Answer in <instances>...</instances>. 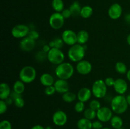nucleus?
I'll list each match as a JSON object with an SVG mask.
<instances>
[{"label":"nucleus","mask_w":130,"mask_h":129,"mask_svg":"<svg viewBox=\"0 0 130 129\" xmlns=\"http://www.w3.org/2000/svg\"><path fill=\"white\" fill-rule=\"evenodd\" d=\"M126 97L123 95H117L114 96L110 102V107L114 113L118 115L123 114L127 111L128 108Z\"/></svg>","instance_id":"1"},{"label":"nucleus","mask_w":130,"mask_h":129,"mask_svg":"<svg viewBox=\"0 0 130 129\" xmlns=\"http://www.w3.org/2000/svg\"><path fill=\"white\" fill-rule=\"evenodd\" d=\"M86 48L87 46H86L85 44L81 45L78 43L71 46L67 53L69 59L74 63H78L83 60L85 56Z\"/></svg>","instance_id":"2"},{"label":"nucleus","mask_w":130,"mask_h":129,"mask_svg":"<svg viewBox=\"0 0 130 129\" xmlns=\"http://www.w3.org/2000/svg\"><path fill=\"white\" fill-rule=\"evenodd\" d=\"M74 73V69L71 63L69 62H63L57 66L55 70L56 76L59 79L68 80L72 77Z\"/></svg>","instance_id":"3"},{"label":"nucleus","mask_w":130,"mask_h":129,"mask_svg":"<svg viewBox=\"0 0 130 129\" xmlns=\"http://www.w3.org/2000/svg\"><path fill=\"white\" fill-rule=\"evenodd\" d=\"M37 72L32 66H25L19 73V79L25 83H30L34 82L36 78Z\"/></svg>","instance_id":"4"},{"label":"nucleus","mask_w":130,"mask_h":129,"mask_svg":"<svg viewBox=\"0 0 130 129\" xmlns=\"http://www.w3.org/2000/svg\"><path fill=\"white\" fill-rule=\"evenodd\" d=\"M92 94L97 99H102L105 97L107 92V86L104 80L102 79L95 81L91 87Z\"/></svg>","instance_id":"5"},{"label":"nucleus","mask_w":130,"mask_h":129,"mask_svg":"<svg viewBox=\"0 0 130 129\" xmlns=\"http://www.w3.org/2000/svg\"><path fill=\"white\" fill-rule=\"evenodd\" d=\"M47 59L50 63L57 66L63 63L65 59V54L61 49L52 48L47 53Z\"/></svg>","instance_id":"6"},{"label":"nucleus","mask_w":130,"mask_h":129,"mask_svg":"<svg viewBox=\"0 0 130 129\" xmlns=\"http://www.w3.org/2000/svg\"><path fill=\"white\" fill-rule=\"evenodd\" d=\"M65 22V18L61 13L55 12L51 15L49 18V24L51 27L54 30H59L62 27Z\"/></svg>","instance_id":"7"},{"label":"nucleus","mask_w":130,"mask_h":129,"mask_svg":"<svg viewBox=\"0 0 130 129\" xmlns=\"http://www.w3.org/2000/svg\"><path fill=\"white\" fill-rule=\"evenodd\" d=\"M30 29L24 24H18L11 29V35L17 39H23L28 35Z\"/></svg>","instance_id":"8"},{"label":"nucleus","mask_w":130,"mask_h":129,"mask_svg":"<svg viewBox=\"0 0 130 129\" xmlns=\"http://www.w3.org/2000/svg\"><path fill=\"white\" fill-rule=\"evenodd\" d=\"M113 116V111L111 108L103 106L96 111V117L102 122H107L110 121Z\"/></svg>","instance_id":"9"},{"label":"nucleus","mask_w":130,"mask_h":129,"mask_svg":"<svg viewBox=\"0 0 130 129\" xmlns=\"http://www.w3.org/2000/svg\"><path fill=\"white\" fill-rule=\"evenodd\" d=\"M62 39L64 44L70 46H72L77 43V34L70 29H67L63 32L62 34Z\"/></svg>","instance_id":"10"},{"label":"nucleus","mask_w":130,"mask_h":129,"mask_svg":"<svg viewBox=\"0 0 130 129\" xmlns=\"http://www.w3.org/2000/svg\"><path fill=\"white\" fill-rule=\"evenodd\" d=\"M53 123L58 126H63L67 121V115L62 110H57L52 116Z\"/></svg>","instance_id":"11"},{"label":"nucleus","mask_w":130,"mask_h":129,"mask_svg":"<svg viewBox=\"0 0 130 129\" xmlns=\"http://www.w3.org/2000/svg\"><path fill=\"white\" fill-rule=\"evenodd\" d=\"M92 64L90 61L85 59L80 61L76 64V70L82 75H86L92 70Z\"/></svg>","instance_id":"12"},{"label":"nucleus","mask_w":130,"mask_h":129,"mask_svg":"<svg viewBox=\"0 0 130 129\" xmlns=\"http://www.w3.org/2000/svg\"><path fill=\"white\" fill-rule=\"evenodd\" d=\"M113 87H114V91L118 94L123 95L126 92L128 85L125 80L121 78H119L115 80V83H114Z\"/></svg>","instance_id":"13"},{"label":"nucleus","mask_w":130,"mask_h":129,"mask_svg":"<svg viewBox=\"0 0 130 129\" xmlns=\"http://www.w3.org/2000/svg\"><path fill=\"white\" fill-rule=\"evenodd\" d=\"M123 13L122 6L119 3H114L110 6L108 10V15L112 20L119 18Z\"/></svg>","instance_id":"14"},{"label":"nucleus","mask_w":130,"mask_h":129,"mask_svg":"<svg viewBox=\"0 0 130 129\" xmlns=\"http://www.w3.org/2000/svg\"><path fill=\"white\" fill-rule=\"evenodd\" d=\"M36 47V40L30 39L29 37L23 38L20 42V48L22 51L29 52L32 51Z\"/></svg>","instance_id":"15"},{"label":"nucleus","mask_w":130,"mask_h":129,"mask_svg":"<svg viewBox=\"0 0 130 129\" xmlns=\"http://www.w3.org/2000/svg\"><path fill=\"white\" fill-rule=\"evenodd\" d=\"M53 85L55 88L56 92L59 94H63L69 91V84L66 80L58 78L55 82Z\"/></svg>","instance_id":"16"},{"label":"nucleus","mask_w":130,"mask_h":129,"mask_svg":"<svg viewBox=\"0 0 130 129\" xmlns=\"http://www.w3.org/2000/svg\"><path fill=\"white\" fill-rule=\"evenodd\" d=\"M92 92L91 90L88 87H83L77 94V99L81 102H86L91 99Z\"/></svg>","instance_id":"17"},{"label":"nucleus","mask_w":130,"mask_h":129,"mask_svg":"<svg viewBox=\"0 0 130 129\" xmlns=\"http://www.w3.org/2000/svg\"><path fill=\"white\" fill-rule=\"evenodd\" d=\"M40 82L44 87H48V86L53 85L55 83V80L53 76L48 73H44L41 75Z\"/></svg>","instance_id":"18"},{"label":"nucleus","mask_w":130,"mask_h":129,"mask_svg":"<svg viewBox=\"0 0 130 129\" xmlns=\"http://www.w3.org/2000/svg\"><path fill=\"white\" fill-rule=\"evenodd\" d=\"M11 96V89L8 83H1L0 84V99L6 100Z\"/></svg>","instance_id":"19"},{"label":"nucleus","mask_w":130,"mask_h":129,"mask_svg":"<svg viewBox=\"0 0 130 129\" xmlns=\"http://www.w3.org/2000/svg\"><path fill=\"white\" fill-rule=\"evenodd\" d=\"M10 97L13 100V104L16 107L19 108H22L25 105V101L21 96V94H19L15 92H13L11 94Z\"/></svg>","instance_id":"20"},{"label":"nucleus","mask_w":130,"mask_h":129,"mask_svg":"<svg viewBox=\"0 0 130 129\" xmlns=\"http://www.w3.org/2000/svg\"><path fill=\"white\" fill-rule=\"evenodd\" d=\"M77 43L81 45H85L89 40V34L85 30H81L77 34Z\"/></svg>","instance_id":"21"},{"label":"nucleus","mask_w":130,"mask_h":129,"mask_svg":"<svg viewBox=\"0 0 130 129\" xmlns=\"http://www.w3.org/2000/svg\"><path fill=\"white\" fill-rule=\"evenodd\" d=\"M77 126L78 129H91L92 128V122L91 120H88L86 118H82L79 119L77 123Z\"/></svg>","instance_id":"22"},{"label":"nucleus","mask_w":130,"mask_h":129,"mask_svg":"<svg viewBox=\"0 0 130 129\" xmlns=\"http://www.w3.org/2000/svg\"><path fill=\"white\" fill-rule=\"evenodd\" d=\"M81 8L80 3L78 1H76L71 4V6H69V10H71L72 16H78L81 13Z\"/></svg>","instance_id":"23"},{"label":"nucleus","mask_w":130,"mask_h":129,"mask_svg":"<svg viewBox=\"0 0 130 129\" xmlns=\"http://www.w3.org/2000/svg\"><path fill=\"white\" fill-rule=\"evenodd\" d=\"M25 89V83L21 81L20 80H17L16 82L14 83L13 85V92L19 94H22L23 92H24Z\"/></svg>","instance_id":"24"},{"label":"nucleus","mask_w":130,"mask_h":129,"mask_svg":"<svg viewBox=\"0 0 130 129\" xmlns=\"http://www.w3.org/2000/svg\"><path fill=\"white\" fill-rule=\"evenodd\" d=\"M110 125L114 128L118 129L121 128L123 125V121L120 116L116 115L113 116L110 120Z\"/></svg>","instance_id":"25"},{"label":"nucleus","mask_w":130,"mask_h":129,"mask_svg":"<svg viewBox=\"0 0 130 129\" xmlns=\"http://www.w3.org/2000/svg\"><path fill=\"white\" fill-rule=\"evenodd\" d=\"M62 98L64 102H67V103H71V102H74L77 97L76 94L72 92L68 91V92L62 94Z\"/></svg>","instance_id":"26"},{"label":"nucleus","mask_w":130,"mask_h":129,"mask_svg":"<svg viewBox=\"0 0 130 129\" xmlns=\"http://www.w3.org/2000/svg\"><path fill=\"white\" fill-rule=\"evenodd\" d=\"M52 6L55 12L60 13L64 10V3L62 0H53Z\"/></svg>","instance_id":"27"},{"label":"nucleus","mask_w":130,"mask_h":129,"mask_svg":"<svg viewBox=\"0 0 130 129\" xmlns=\"http://www.w3.org/2000/svg\"><path fill=\"white\" fill-rule=\"evenodd\" d=\"M93 8L90 6H85L82 7L80 16L83 18H88L92 15Z\"/></svg>","instance_id":"28"},{"label":"nucleus","mask_w":130,"mask_h":129,"mask_svg":"<svg viewBox=\"0 0 130 129\" xmlns=\"http://www.w3.org/2000/svg\"><path fill=\"white\" fill-rule=\"evenodd\" d=\"M50 46L51 47V48H57V49H61V48L63 46V40H62V37H57L56 39H55L54 40H51L49 43H48Z\"/></svg>","instance_id":"29"},{"label":"nucleus","mask_w":130,"mask_h":129,"mask_svg":"<svg viewBox=\"0 0 130 129\" xmlns=\"http://www.w3.org/2000/svg\"><path fill=\"white\" fill-rule=\"evenodd\" d=\"M115 69L118 73L120 74H125L128 72V68L126 64L123 62H117L115 65Z\"/></svg>","instance_id":"30"},{"label":"nucleus","mask_w":130,"mask_h":129,"mask_svg":"<svg viewBox=\"0 0 130 129\" xmlns=\"http://www.w3.org/2000/svg\"><path fill=\"white\" fill-rule=\"evenodd\" d=\"M84 117L90 120H94L96 117V111L91 108H87L84 111Z\"/></svg>","instance_id":"31"},{"label":"nucleus","mask_w":130,"mask_h":129,"mask_svg":"<svg viewBox=\"0 0 130 129\" xmlns=\"http://www.w3.org/2000/svg\"><path fill=\"white\" fill-rule=\"evenodd\" d=\"M101 107V103L99 100L96 99L91 100L90 102V104H89V108L95 111H97Z\"/></svg>","instance_id":"32"},{"label":"nucleus","mask_w":130,"mask_h":129,"mask_svg":"<svg viewBox=\"0 0 130 129\" xmlns=\"http://www.w3.org/2000/svg\"><path fill=\"white\" fill-rule=\"evenodd\" d=\"M35 58L38 61H43L46 59H47V53L43 51V50L41 51H38L36 54Z\"/></svg>","instance_id":"33"},{"label":"nucleus","mask_w":130,"mask_h":129,"mask_svg":"<svg viewBox=\"0 0 130 129\" xmlns=\"http://www.w3.org/2000/svg\"><path fill=\"white\" fill-rule=\"evenodd\" d=\"M74 110L77 113H82L85 110V102L79 101L76 103L74 106Z\"/></svg>","instance_id":"34"},{"label":"nucleus","mask_w":130,"mask_h":129,"mask_svg":"<svg viewBox=\"0 0 130 129\" xmlns=\"http://www.w3.org/2000/svg\"><path fill=\"white\" fill-rule=\"evenodd\" d=\"M0 129H12L11 123L7 120H2L0 122Z\"/></svg>","instance_id":"35"},{"label":"nucleus","mask_w":130,"mask_h":129,"mask_svg":"<svg viewBox=\"0 0 130 129\" xmlns=\"http://www.w3.org/2000/svg\"><path fill=\"white\" fill-rule=\"evenodd\" d=\"M27 37H30V39H33L34 40H36L39 39V34L38 31L35 30H30L29 34H28Z\"/></svg>","instance_id":"36"},{"label":"nucleus","mask_w":130,"mask_h":129,"mask_svg":"<svg viewBox=\"0 0 130 129\" xmlns=\"http://www.w3.org/2000/svg\"><path fill=\"white\" fill-rule=\"evenodd\" d=\"M56 92L55 88L54 85L48 86V87H46L44 89V93L47 96H52Z\"/></svg>","instance_id":"37"},{"label":"nucleus","mask_w":130,"mask_h":129,"mask_svg":"<svg viewBox=\"0 0 130 129\" xmlns=\"http://www.w3.org/2000/svg\"><path fill=\"white\" fill-rule=\"evenodd\" d=\"M8 106L7 103L6 102V101L5 100H1L0 101V114L3 115L6 112L8 109Z\"/></svg>","instance_id":"38"},{"label":"nucleus","mask_w":130,"mask_h":129,"mask_svg":"<svg viewBox=\"0 0 130 129\" xmlns=\"http://www.w3.org/2000/svg\"><path fill=\"white\" fill-rule=\"evenodd\" d=\"M92 128L93 129H102L103 128L102 122L100 120H96L92 122Z\"/></svg>","instance_id":"39"},{"label":"nucleus","mask_w":130,"mask_h":129,"mask_svg":"<svg viewBox=\"0 0 130 129\" xmlns=\"http://www.w3.org/2000/svg\"><path fill=\"white\" fill-rule=\"evenodd\" d=\"M104 82L107 87H113L115 83V80L112 77H107L104 80Z\"/></svg>","instance_id":"40"},{"label":"nucleus","mask_w":130,"mask_h":129,"mask_svg":"<svg viewBox=\"0 0 130 129\" xmlns=\"http://www.w3.org/2000/svg\"><path fill=\"white\" fill-rule=\"evenodd\" d=\"M61 14L62 15V16H63L65 19L69 18L71 16H72V13H71V10H69V8L67 9H64L63 11L61 12Z\"/></svg>","instance_id":"41"},{"label":"nucleus","mask_w":130,"mask_h":129,"mask_svg":"<svg viewBox=\"0 0 130 129\" xmlns=\"http://www.w3.org/2000/svg\"><path fill=\"white\" fill-rule=\"evenodd\" d=\"M51 49H52V48H51V47L50 46L49 44H45V45L43 46V49H43V51L44 52H45V53H48V52H49L50 51Z\"/></svg>","instance_id":"42"},{"label":"nucleus","mask_w":130,"mask_h":129,"mask_svg":"<svg viewBox=\"0 0 130 129\" xmlns=\"http://www.w3.org/2000/svg\"><path fill=\"white\" fill-rule=\"evenodd\" d=\"M31 129H45V128H44V127H43L42 125H36L33 126L31 128Z\"/></svg>","instance_id":"43"},{"label":"nucleus","mask_w":130,"mask_h":129,"mask_svg":"<svg viewBox=\"0 0 130 129\" xmlns=\"http://www.w3.org/2000/svg\"><path fill=\"white\" fill-rule=\"evenodd\" d=\"M124 19H125L126 22L128 23V24H129V25H130V13L127 14V15L125 16V18H124Z\"/></svg>","instance_id":"44"},{"label":"nucleus","mask_w":130,"mask_h":129,"mask_svg":"<svg viewBox=\"0 0 130 129\" xmlns=\"http://www.w3.org/2000/svg\"><path fill=\"white\" fill-rule=\"evenodd\" d=\"M126 78L128 79V80L130 82V69L128 70V72L126 73Z\"/></svg>","instance_id":"45"},{"label":"nucleus","mask_w":130,"mask_h":129,"mask_svg":"<svg viewBox=\"0 0 130 129\" xmlns=\"http://www.w3.org/2000/svg\"><path fill=\"white\" fill-rule=\"evenodd\" d=\"M126 100H127V102H128V105L130 106V94L128 95V96H126Z\"/></svg>","instance_id":"46"},{"label":"nucleus","mask_w":130,"mask_h":129,"mask_svg":"<svg viewBox=\"0 0 130 129\" xmlns=\"http://www.w3.org/2000/svg\"><path fill=\"white\" fill-rule=\"evenodd\" d=\"M126 41H127V43H128V45L130 46V34L128 35V37H127Z\"/></svg>","instance_id":"47"},{"label":"nucleus","mask_w":130,"mask_h":129,"mask_svg":"<svg viewBox=\"0 0 130 129\" xmlns=\"http://www.w3.org/2000/svg\"><path fill=\"white\" fill-rule=\"evenodd\" d=\"M44 128H45V129H53V128H52V126H46V127Z\"/></svg>","instance_id":"48"},{"label":"nucleus","mask_w":130,"mask_h":129,"mask_svg":"<svg viewBox=\"0 0 130 129\" xmlns=\"http://www.w3.org/2000/svg\"><path fill=\"white\" fill-rule=\"evenodd\" d=\"M102 129H111L110 128H107V127H105V128H102Z\"/></svg>","instance_id":"49"},{"label":"nucleus","mask_w":130,"mask_h":129,"mask_svg":"<svg viewBox=\"0 0 130 129\" xmlns=\"http://www.w3.org/2000/svg\"><path fill=\"white\" fill-rule=\"evenodd\" d=\"M118 129H124V128H123V127H121V128H118Z\"/></svg>","instance_id":"50"}]
</instances>
